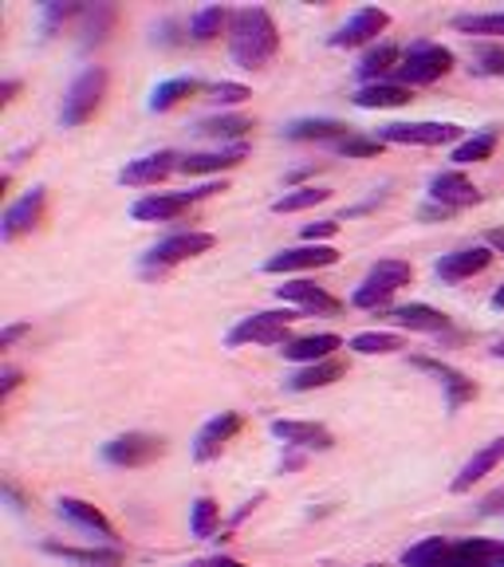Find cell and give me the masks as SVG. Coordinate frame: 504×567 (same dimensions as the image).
Listing matches in <instances>:
<instances>
[{"instance_id": "obj_45", "label": "cell", "mask_w": 504, "mask_h": 567, "mask_svg": "<svg viewBox=\"0 0 504 567\" xmlns=\"http://www.w3.org/2000/svg\"><path fill=\"white\" fill-rule=\"evenodd\" d=\"M28 323H9V328L0 331V347H12V343L21 340V335H28Z\"/></svg>"}, {"instance_id": "obj_20", "label": "cell", "mask_w": 504, "mask_h": 567, "mask_svg": "<svg viewBox=\"0 0 504 567\" xmlns=\"http://www.w3.org/2000/svg\"><path fill=\"white\" fill-rule=\"evenodd\" d=\"M414 367L426 374H433V379L442 382L445 394H450V410H457V406L465 403H474L477 398V382L474 379H465L462 371H453L450 362H438V359H414Z\"/></svg>"}, {"instance_id": "obj_11", "label": "cell", "mask_w": 504, "mask_h": 567, "mask_svg": "<svg viewBox=\"0 0 504 567\" xmlns=\"http://www.w3.org/2000/svg\"><path fill=\"white\" fill-rule=\"evenodd\" d=\"M340 260V252L331 245H299V248H284L276 257L265 260V272L280 276V272H311V269H331Z\"/></svg>"}, {"instance_id": "obj_15", "label": "cell", "mask_w": 504, "mask_h": 567, "mask_svg": "<svg viewBox=\"0 0 504 567\" xmlns=\"http://www.w3.org/2000/svg\"><path fill=\"white\" fill-rule=\"evenodd\" d=\"M391 28V12L382 9H359L343 24L335 36H331V48H362V44H371L379 32Z\"/></svg>"}, {"instance_id": "obj_42", "label": "cell", "mask_w": 504, "mask_h": 567, "mask_svg": "<svg viewBox=\"0 0 504 567\" xmlns=\"http://www.w3.org/2000/svg\"><path fill=\"white\" fill-rule=\"evenodd\" d=\"M382 150L379 138H343L340 143V155L343 158H374Z\"/></svg>"}, {"instance_id": "obj_31", "label": "cell", "mask_w": 504, "mask_h": 567, "mask_svg": "<svg viewBox=\"0 0 504 567\" xmlns=\"http://www.w3.org/2000/svg\"><path fill=\"white\" fill-rule=\"evenodd\" d=\"M114 4H91V9H83V48H99L107 40V32L114 28Z\"/></svg>"}, {"instance_id": "obj_50", "label": "cell", "mask_w": 504, "mask_h": 567, "mask_svg": "<svg viewBox=\"0 0 504 567\" xmlns=\"http://www.w3.org/2000/svg\"><path fill=\"white\" fill-rule=\"evenodd\" d=\"M493 308H496V311H504V284L493 292Z\"/></svg>"}, {"instance_id": "obj_19", "label": "cell", "mask_w": 504, "mask_h": 567, "mask_svg": "<svg viewBox=\"0 0 504 567\" xmlns=\"http://www.w3.org/2000/svg\"><path fill=\"white\" fill-rule=\"evenodd\" d=\"M272 433H276L284 445H296V449H331V445H335V433H331L328 426L296 422V418H276Z\"/></svg>"}, {"instance_id": "obj_33", "label": "cell", "mask_w": 504, "mask_h": 567, "mask_svg": "<svg viewBox=\"0 0 504 567\" xmlns=\"http://www.w3.org/2000/svg\"><path fill=\"white\" fill-rule=\"evenodd\" d=\"M248 126H253V123H248L245 114H217V119L197 123V135H201V138H217V143H229V138H245Z\"/></svg>"}, {"instance_id": "obj_7", "label": "cell", "mask_w": 504, "mask_h": 567, "mask_svg": "<svg viewBox=\"0 0 504 567\" xmlns=\"http://www.w3.org/2000/svg\"><path fill=\"white\" fill-rule=\"evenodd\" d=\"M221 189H229L225 182H206V186L186 189V194H150V197H143V201H134L131 217L134 221H177L194 201L221 194Z\"/></svg>"}, {"instance_id": "obj_35", "label": "cell", "mask_w": 504, "mask_h": 567, "mask_svg": "<svg viewBox=\"0 0 504 567\" xmlns=\"http://www.w3.org/2000/svg\"><path fill=\"white\" fill-rule=\"evenodd\" d=\"M194 91H201V83L197 79H165L155 87V95H150V111H170V107H177L182 99H189Z\"/></svg>"}, {"instance_id": "obj_53", "label": "cell", "mask_w": 504, "mask_h": 567, "mask_svg": "<svg viewBox=\"0 0 504 567\" xmlns=\"http://www.w3.org/2000/svg\"><path fill=\"white\" fill-rule=\"evenodd\" d=\"M221 559V567H245V564H237V559H225V556H217Z\"/></svg>"}, {"instance_id": "obj_29", "label": "cell", "mask_w": 504, "mask_h": 567, "mask_svg": "<svg viewBox=\"0 0 504 567\" xmlns=\"http://www.w3.org/2000/svg\"><path fill=\"white\" fill-rule=\"evenodd\" d=\"M284 138H292V143H323V138H335V143H343L347 135V126L340 123V119H296V123L284 126Z\"/></svg>"}, {"instance_id": "obj_41", "label": "cell", "mask_w": 504, "mask_h": 567, "mask_svg": "<svg viewBox=\"0 0 504 567\" xmlns=\"http://www.w3.org/2000/svg\"><path fill=\"white\" fill-rule=\"evenodd\" d=\"M72 16H83V4H48L44 9V36H52L63 21H72Z\"/></svg>"}, {"instance_id": "obj_34", "label": "cell", "mask_w": 504, "mask_h": 567, "mask_svg": "<svg viewBox=\"0 0 504 567\" xmlns=\"http://www.w3.org/2000/svg\"><path fill=\"white\" fill-rule=\"evenodd\" d=\"M347 347L355 355H394L406 347V340L394 335V331H362V335H355Z\"/></svg>"}, {"instance_id": "obj_30", "label": "cell", "mask_w": 504, "mask_h": 567, "mask_svg": "<svg viewBox=\"0 0 504 567\" xmlns=\"http://www.w3.org/2000/svg\"><path fill=\"white\" fill-rule=\"evenodd\" d=\"M233 24V12L229 9H221V4H209V9H197L194 12V21H189V40H197V44H209V40H217L221 32Z\"/></svg>"}, {"instance_id": "obj_38", "label": "cell", "mask_w": 504, "mask_h": 567, "mask_svg": "<svg viewBox=\"0 0 504 567\" xmlns=\"http://www.w3.org/2000/svg\"><path fill=\"white\" fill-rule=\"evenodd\" d=\"M496 150V135L493 131H484V135H474V138H465L457 150H453V162L457 165H474V162H484V158H493Z\"/></svg>"}, {"instance_id": "obj_39", "label": "cell", "mask_w": 504, "mask_h": 567, "mask_svg": "<svg viewBox=\"0 0 504 567\" xmlns=\"http://www.w3.org/2000/svg\"><path fill=\"white\" fill-rule=\"evenodd\" d=\"M453 28L465 36H504V12H481V16H453Z\"/></svg>"}, {"instance_id": "obj_24", "label": "cell", "mask_w": 504, "mask_h": 567, "mask_svg": "<svg viewBox=\"0 0 504 567\" xmlns=\"http://www.w3.org/2000/svg\"><path fill=\"white\" fill-rule=\"evenodd\" d=\"M248 158V146H225V150H209V155H186L182 158V174H221V170H233Z\"/></svg>"}, {"instance_id": "obj_4", "label": "cell", "mask_w": 504, "mask_h": 567, "mask_svg": "<svg viewBox=\"0 0 504 567\" xmlns=\"http://www.w3.org/2000/svg\"><path fill=\"white\" fill-rule=\"evenodd\" d=\"M103 95H107V72L103 67H87V72H79L72 87H67V95H63L60 123L63 126H83L95 111H99Z\"/></svg>"}, {"instance_id": "obj_49", "label": "cell", "mask_w": 504, "mask_h": 567, "mask_svg": "<svg viewBox=\"0 0 504 567\" xmlns=\"http://www.w3.org/2000/svg\"><path fill=\"white\" fill-rule=\"evenodd\" d=\"M16 91H21V83L9 79V83H4V95H0V99H4V103H12V99H16Z\"/></svg>"}, {"instance_id": "obj_3", "label": "cell", "mask_w": 504, "mask_h": 567, "mask_svg": "<svg viewBox=\"0 0 504 567\" xmlns=\"http://www.w3.org/2000/svg\"><path fill=\"white\" fill-rule=\"evenodd\" d=\"M414 280V269L406 264V260H379L371 272H367V280H362L359 288H355V296H351V304L362 311H391V299L398 288H406Z\"/></svg>"}, {"instance_id": "obj_9", "label": "cell", "mask_w": 504, "mask_h": 567, "mask_svg": "<svg viewBox=\"0 0 504 567\" xmlns=\"http://www.w3.org/2000/svg\"><path fill=\"white\" fill-rule=\"evenodd\" d=\"M374 138L394 146H445L462 138V126L457 123H386L379 126Z\"/></svg>"}, {"instance_id": "obj_48", "label": "cell", "mask_w": 504, "mask_h": 567, "mask_svg": "<svg viewBox=\"0 0 504 567\" xmlns=\"http://www.w3.org/2000/svg\"><path fill=\"white\" fill-rule=\"evenodd\" d=\"M484 513H504V493H493L484 501Z\"/></svg>"}, {"instance_id": "obj_16", "label": "cell", "mask_w": 504, "mask_h": 567, "mask_svg": "<svg viewBox=\"0 0 504 567\" xmlns=\"http://www.w3.org/2000/svg\"><path fill=\"white\" fill-rule=\"evenodd\" d=\"M430 201L433 206H445V209H469L481 201V189L469 182V177L462 174V170H445V174H438L430 182Z\"/></svg>"}, {"instance_id": "obj_18", "label": "cell", "mask_w": 504, "mask_h": 567, "mask_svg": "<svg viewBox=\"0 0 504 567\" xmlns=\"http://www.w3.org/2000/svg\"><path fill=\"white\" fill-rule=\"evenodd\" d=\"M276 296L284 299V304H296V308H304V311H319V316H335V311L343 308L340 299L331 296V292H323L319 284H311V280L276 284Z\"/></svg>"}, {"instance_id": "obj_12", "label": "cell", "mask_w": 504, "mask_h": 567, "mask_svg": "<svg viewBox=\"0 0 504 567\" xmlns=\"http://www.w3.org/2000/svg\"><path fill=\"white\" fill-rule=\"evenodd\" d=\"M44 206H48V194H44L40 186L28 189L21 201H12V206L4 209V217H0V237H4V241H21L24 233H32V229L40 225Z\"/></svg>"}, {"instance_id": "obj_13", "label": "cell", "mask_w": 504, "mask_h": 567, "mask_svg": "<svg viewBox=\"0 0 504 567\" xmlns=\"http://www.w3.org/2000/svg\"><path fill=\"white\" fill-rule=\"evenodd\" d=\"M489 264H493V248L469 245V248H457V252H445V257L433 264V272H438V280H445V284H462V280L484 272Z\"/></svg>"}, {"instance_id": "obj_23", "label": "cell", "mask_w": 504, "mask_h": 567, "mask_svg": "<svg viewBox=\"0 0 504 567\" xmlns=\"http://www.w3.org/2000/svg\"><path fill=\"white\" fill-rule=\"evenodd\" d=\"M386 323L406 331H430V335L450 331V316H442V311L430 308V304H398V308L386 311Z\"/></svg>"}, {"instance_id": "obj_26", "label": "cell", "mask_w": 504, "mask_h": 567, "mask_svg": "<svg viewBox=\"0 0 504 567\" xmlns=\"http://www.w3.org/2000/svg\"><path fill=\"white\" fill-rule=\"evenodd\" d=\"M343 367L340 359H323V362H308V367H299L296 374H288V391L304 394V391H319V386H331L335 379H343Z\"/></svg>"}, {"instance_id": "obj_27", "label": "cell", "mask_w": 504, "mask_h": 567, "mask_svg": "<svg viewBox=\"0 0 504 567\" xmlns=\"http://www.w3.org/2000/svg\"><path fill=\"white\" fill-rule=\"evenodd\" d=\"M60 516H67L72 525L87 528V532H99L103 540H114V525L107 520L103 513L95 505H87V501H79V496H63L60 501Z\"/></svg>"}, {"instance_id": "obj_10", "label": "cell", "mask_w": 504, "mask_h": 567, "mask_svg": "<svg viewBox=\"0 0 504 567\" xmlns=\"http://www.w3.org/2000/svg\"><path fill=\"white\" fill-rule=\"evenodd\" d=\"M213 245H217L213 233H174V237H165L162 245H155L146 252V269L165 272L189 257H201V252H209Z\"/></svg>"}, {"instance_id": "obj_54", "label": "cell", "mask_w": 504, "mask_h": 567, "mask_svg": "<svg viewBox=\"0 0 504 567\" xmlns=\"http://www.w3.org/2000/svg\"><path fill=\"white\" fill-rule=\"evenodd\" d=\"M496 567H504V559H501V564H496Z\"/></svg>"}, {"instance_id": "obj_1", "label": "cell", "mask_w": 504, "mask_h": 567, "mask_svg": "<svg viewBox=\"0 0 504 567\" xmlns=\"http://www.w3.org/2000/svg\"><path fill=\"white\" fill-rule=\"evenodd\" d=\"M504 559V540H418L402 552L406 567H496Z\"/></svg>"}, {"instance_id": "obj_6", "label": "cell", "mask_w": 504, "mask_h": 567, "mask_svg": "<svg viewBox=\"0 0 504 567\" xmlns=\"http://www.w3.org/2000/svg\"><path fill=\"white\" fill-rule=\"evenodd\" d=\"M292 323H296L292 311H257V316H245L237 328L229 331V347H248V343L276 347V343H288Z\"/></svg>"}, {"instance_id": "obj_36", "label": "cell", "mask_w": 504, "mask_h": 567, "mask_svg": "<svg viewBox=\"0 0 504 567\" xmlns=\"http://www.w3.org/2000/svg\"><path fill=\"white\" fill-rule=\"evenodd\" d=\"M217 525H221V508H217L213 496H197L194 508H189V532H194L197 540H209L217 532Z\"/></svg>"}, {"instance_id": "obj_5", "label": "cell", "mask_w": 504, "mask_h": 567, "mask_svg": "<svg viewBox=\"0 0 504 567\" xmlns=\"http://www.w3.org/2000/svg\"><path fill=\"white\" fill-rule=\"evenodd\" d=\"M453 72V52L442 44H414L402 67L394 72V83L402 87H426V83H438L442 75Z\"/></svg>"}, {"instance_id": "obj_21", "label": "cell", "mask_w": 504, "mask_h": 567, "mask_svg": "<svg viewBox=\"0 0 504 567\" xmlns=\"http://www.w3.org/2000/svg\"><path fill=\"white\" fill-rule=\"evenodd\" d=\"M496 465H504V437H496V442H489L484 449H477V454L462 465V473L453 477L450 489H453V493H469L477 481H484V477L493 473Z\"/></svg>"}, {"instance_id": "obj_28", "label": "cell", "mask_w": 504, "mask_h": 567, "mask_svg": "<svg viewBox=\"0 0 504 567\" xmlns=\"http://www.w3.org/2000/svg\"><path fill=\"white\" fill-rule=\"evenodd\" d=\"M44 552H52V556H63L83 567H123V552H114V547H72V544H56V540H48Z\"/></svg>"}, {"instance_id": "obj_37", "label": "cell", "mask_w": 504, "mask_h": 567, "mask_svg": "<svg viewBox=\"0 0 504 567\" xmlns=\"http://www.w3.org/2000/svg\"><path fill=\"white\" fill-rule=\"evenodd\" d=\"M328 197H331V189H323V186H299V189H292V194L280 197V201H272V209H276V213H299V209L323 206Z\"/></svg>"}, {"instance_id": "obj_44", "label": "cell", "mask_w": 504, "mask_h": 567, "mask_svg": "<svg viewBox=\"0 0 504 567\" xmlns=\"http://www.w3.org/2000/svg\"><path fill=\"white\" fill-rule=\"evenodd\" d=\"M335 233H340V217H335V221H311V225H304V241H311V245L331 241Z\"/></svg>"}, {"instance_id": "obj_22", "label": "cell", "mask_w": 504, "mask_h": 567, "mask_svg": "<svg viewBox=\"0 0 504 567\" xmlns=\"http://www.w3.org/2000/svg\"><path fill=\"white\" fill-rule=\"evenodd\" d=\"M343 347L340 335H331V331H319V335H299V340H288L280 352L288 362H323V359H335V352Z\"/></svg>"}, {"instance_id": "obj_46", "label": "cell", "mask_w": 504, "mask_h": 567, "mask_svg": "<svg viewBox=\"0 0 504 567\" xmlns=\"http://www.w3.org/2000/svg\"><path fill=\"white\" fill-rule=\"evenodd\" d=\"M21 382H24V374L16 371V367H9V371H4V386H0V398H9V394L21 386Z\"/></svg>"}, {"instance_id": "obj_55", "label": "cell", "mask_w": 504, "mask_h": 567, "mask_svg": "<svg viewBox=\"0 0 504 567\" xmlns=\"http://www.w3.org/2000/svg\"><path fill=\"white\" fill-rule=\"evenodd\" d=\"M371 567H382V564H371Z\"/></svg>"}, {"instance_id": "obj_32", "label": "cell", "mask_w": 504, "mask_h": 567, "mask_svg": "<svg viewBox=\"0 0 504 567\" xmlns=\"http://www.w3.org/2000/svg\"><path fill=\"white\" fill-rule=\"evenodd\" d=\"M402 60H406V56H402L398 48H394V44H382V48H374V52L359 63V75H362L367 83H382V75L398 72Z\"/></svg>"}, {"instance_id": "obj_2", "label": "cell", "mask_w": 504, "mask_h": 567, "mask_svg": "<svg viewBox=\"0 0 504 567\" xmlns=\"http://www.w3.org/2000/svg\"><path fill=\"white\" fill-rule=\"evenodd\" d=\"M280 52V32L272 12L253 4V9L233 12V24H229V56L237 67L245 72H260L272 56Z\"/></svg>"}, {"instance_id": "obj_51", "label": "cell", "mask_w": 504, "mask_h": 567, "mask_svg": "<svg viewBox=\"0 0 504 567\" xmlns=\"http://www.w3.org/2000/svg\"><path fill=\"white\" fill-rule=\"evenodd\" d=\"M489 355H493V359H504V340H496L493 347H489Z\"/></svg>"}, {"instance_id": "obj_25", "label": "cell", "mask_w": 504, "mask_h": 567, "mask_svg": "<svg viewBox=\"0 0 504 567\" xmlns=\"http://www.w3.org/2000/svg\"><path fill=\"white\" fill-rule=\"evenodd\" d=\"M351 99H355V107H362V111H386V107H406L414 95L410 87H402V83H367V87H359Z\"/></svg>"}, {"instance_id": "obj_43", "label": "cell", "mask_w": 504, "mask_h": 567, "mask_svg": "<svg viewBox=\"0 0 504 567\" xmlns=\"http://www.w3.org/2000/svg\"><path fill=\"white\" fill-rule=\"evenodd\" d=\"M474 67L481 75H504V48H481L474 56Z\"/></svg>"}, {"instance_id": "obj_17", "label": "cell", "mask_w": 504, "mask_h": 567, "mask_svg": "<svg viewBox=\"0 0 504 567\" xmlns=\"http://www.w3.org/2000/svg\"><path fill=\"white\" fill-rule=\"evenodd\" d=\"M177 165H182V158H177L174 150H158V155L134 158L131 165H123V170H119V182H123V186H158V182H165V177L174 174Z\"/></svg>"}, {"instance_id": "obj_8", "label": "cell", "mask_w": 504, "mask_h": 567, "mask_svg": "<svg viewBox=\"0 0 504 567\" xmlns=\"http://www.w3.org/2000/svg\"><path fill=\"white\" fill-rule=\"evenodd\" d=\"M165 454V442L155 433H123L114 442L103 445V461L119 465V469H143V465L158 461Z\"/></svg>"}, {"instance_id": "obj_52", "label": "cell", "mask_w": 504, "mask_h": 567, "mask_svg": "<svg viewBox=\"0 0 504 567\" xmlns=\"http://www.w3.org/2000/svg\"><path fill=\"white\" fill-rule=\"evenodd\" d=\"M189 567H221V559H194Z\"/></svg>"}, {"instance_id": "obj_14", "label": "cell", "mask_w": 504, "mask_h": 567, "mask_svg": "<svg viewBox=\"0 0 504 567\" xmlns=\"http://www.w3.org/2000/svg\"><path fill=\"white\" fill-rule=\"evenodd\" d=\"M241 426H245V418H241V414H233V410L209 418V422L201 426V433L194 437V457H197V461H213V457L221 454V449H225L233 437H237Z\"/></svg>"}, {"instance_id": "obj_40", "label": "cell", "mask_w": 504, "mask_h": 567, "mask_svg": "<svg viewBox=\"0 0 504 567\" xmlns=\"http://www.w3.org/2000/svg\"><path fill=\"white\" fill-rule=\"evenodd\" d=\"M248 87L245 83H213V87H209V99H213L217 107H241L248 99Z\"/></svg>"}, {"instance_id": "obj_47", "label": "cell", "mask_w": 504, "mask_h": 567, "mask_svg": "<svg viewBox=\"0 0 504 567\" xmlns=\"http://www.w3.org/2000/svg\"><path fill=\"white\" fill-rule=\"evenodd\" d=\"M484 245L493 248V252H504V229H489V233H484Z\"/></svg>"}]
</instances>
